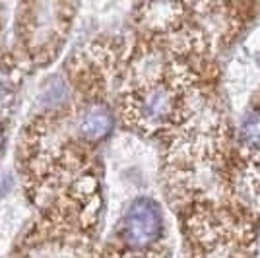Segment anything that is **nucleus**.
Returning <instances> with one entry per match:
<instances>
[{
  "mask_svg": "<svg viewBox=\"0 0 260 258\" xmlns=\"http://www.w3.org/2000/svg\"><path fill=\"white\" fill-rule=\"evenodd\" d=\"M163 233V215L159 204L142 196L128 206L122 217L120 237L130 250H148L159 243Z\"/></svg>",
  "mask_w": 260,
  "mask_h": 258,
  "instance_id": "obj_2",
  "label": "nucleus"
},
{
  "mask_svg": "<svg viewBox=\"0 0 260 258\" xmlns=\"http://www.w3.org/2000/svg\"><path fill=\"white\" fill-rule=\"evenodd\" d=\"M0 144H2V130H0Z\"/></svg>",
  "mask_w": 260,
  "mask_h": 258,
  "instance_id": "obj_4",
  "label": "nucleus"
},
{
  "mask_svg": "<svg viewBox=\"0 0 260 258\" xmlns=\"http://www.w3.org/2000/svg\"><path fill=\"white\" fill-rule=\"evenodd\" d=\"M231 184L239 200L250 210H260V99L241 118L235 138Z\"/></svg>",
  "mask_w": 260,
  "mask_h": 258,
  "instance_id": "obj_1",
  "label": "nucleus"
},
{
  "mask_svg": "<svg viewBox=\"0 0 260 258\" xmlns=\"http://www.w3.org/2000/svg\"><path fill=\"white\" fill-rule=\"evenodd\" d=\"M111 130H113V115H111L109 107L101 105V103L87 107L78 124V132H80L82 140L91 142V144L107 138Z\"/></svg>",
  "mask_w": 260,
  "mask_h": 258,
  "instance_id": "obj_3",
  "label": "nucleus"
}]
</instances>
